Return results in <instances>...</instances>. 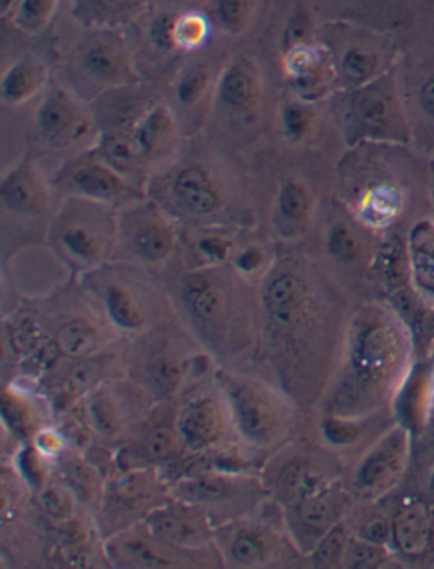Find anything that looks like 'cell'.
Instances as JSON below:
<instances>
[{
	"instance_id": "obj_1",
	"label": "cell",
	"mask_w": 434,
	"mask_h": 569,
	"mask_svg": "<svg viewBox=\"0 0 434 569\" xmlns=\"http://www.w3.org/2000/svg\"><path fill=\"white\" fill-rule=\"evenodd\" d=\"M259 356L299 408H317L345 336V310L314 263L282 256L259 288Z\"/></svg>"
},
{
	"instance_id": "obj_2",
	"label": "cell",
	"mask_w": 434,
	"mask_h": 569,
	"mask_svg": "<svg viewBox=\"0 0 434 569\" xmlns=\"http://www.w3.org/2000/svg\"><path fill=\"white\" fill-rule=\"evenodd\" d=\"M411 340L401 318L382 305H363L346 321L321 417L365 423L384 410L410 376Z\"/></svg>"
},
{
	"instance_id": "obj_3",
	"label": "cell",
	"mask_w": 434,
	"mask_h": 569,
	"mask_svg": "<svg viewBox=\"0 0 434 569\" xmlns=\"http://www.w3.org/2000/svg\"><path fill=\"white\" fill-rule=\"evenodd\" d=\"M226 263H205L185 272L176 286L180 318L205 356L221 368L240 369L259 356V292Z\"/></svg>"
},
{
	"instance_id": "obj_4",
	"label": "cell",
	"mask_w": 434,
	"mask_h": 569,
	"mask_svg": "<svg viewBox=\"0 0 434 569\" xmlns=\"http://www.w3.org/2000/svg\"><path fill=\"white\" fill-rule=\"evenodd\" d=\"M212 381L230 408L234 432L248 451L272 452L285 446L297 422L299 407L269 378L243 369H212Z\"/></svg>"
},
{
	"instance_id": "obj_5",
	"label": "cell",
	"mask_w": 434,
	"mask_h": 569,
	"mask_svg": "<svg viewBox=\"0 0 434 569\" xmlns=\"http://www.w3.org/2000/svg\"><path fill=\"white\" fill-rule=\"evenodd\" d=\"M122 353V375L143 388L157 405L182 393L198 362L208 357L185 325L175 327L169 321L130 339Z\"/></svg>"
},
{
	"instance_id": "obj_6",
	"label": "cell",
	"mask_w": 434,
	"mask_h": 569,
	"mask_svg": "<svg viewBox=\"0 0 434 569\" xmlns=\"http://www.w3.org/2000/svg\"><path fill=\"white\" fill-rule=\"evenodd\" d=\"M48 246L69 271L89 274L118 252V209L65 198L48 223Z\"/></svg>"
},
{
	"instance_id": "obj_7",
	"label": "cell",
	"mask_w": 434,
	"mask_h": 569,
	"mask_svg": "<svg viewBox=\"0 0 434 569\" xmlns=\"http://www.w3.org/2000/svg\"><path fill=\"white\" fill-rule=\"evenodd\" d=\"M82 281L95 311L118 337L134 339L165 321L162 296L134 263H105Z\"/></svg>"
},
{
	"instance_id": "obj_8",
	"label": "cell",
	"mask_w": 434,
	"mask_h": 569,
	"mask_svg": "<svg viewBox=\"0 0 434 569\" xmlns=\"http://www.w3.org/2000/svg\"><path fill=\"white\" fill-rule=\"evenodd\" d=\"M147 189L148 198L185 223H215L230 208V192L208 163H179L148 182Z\"/></svg>"
},
{
	"instance_id": "obj_9",
	"label": "cell",
	"mask_w": 434,
	"mask_h": 569,
	"mask_svg": "<svg viewBox=\"0 0 434 569\" xmlns=\"http://www.w3.org/2000/svg\"><path fill=\"white\" fill-rule=\"evenodd\" d=\"M170 493L202 508L218 527L259 510L266 488L263 479L250 472L212 468L183 475Z\"/></svg>"
},
{
	"instance_id": "obj_10",
	"label": "cell",
	"mask_w": 434,
	"mask_h": 569,
	"mask_svg": "<svg viewBox=\"0 0 434 569\" xmlns=\"http://www.w3.org/2000/svg\"><path fill=\"white\" fill-rule=\"evenodd\" d=\"M83 418L89 432L104 443L133 440L154 408L143 388L127 376L102 381L82 400Z\"/></svg>"
},
{
	"instance_id": "obj_11",
	"label": "cell",
	"mask_w": 434,
	"mask_h": 569,
	"mask_svg": "<svg viewBox=\"0 0 434 569\" xmlns=\"http://www.w3.org/2000/svg\"><path fill=\"white\" fill-rule=\"evenodd\" d=\"M170 495L157 468L118 469L105 479L101 503L95 510V530L102 541L141 522Z\"/></svg>"
},
{
	"instance_id": "obj_12",
	"label": "cell",
	"mask_w": 434,
	"mask_h": 569,
	"mask_svg": "<svg viewBox=\"0 0 434 569\" xmlns=\"http://www.w3.org/2000/svg\"><path fill=\"white\" fill-rule=\"evenodd\" d=\"M214 546L223 566L231 568H270L284 558H304L292 545L284 522L276 526L259 510L215 527Z\"/></svg>"
},
{
	"instance_id": "obj_13",
	"label": "cell",
	"mask_w": 434,
	"mask_h": 569,
	"mask_svg": "<svg viewBox=\"0 0 434 569\" xmlns=\"http://www.w3.org/2000/svg\"><path fill=\"white\" fill-rule=\"evenodd\" d=\"M175 426L183 451L194 458L220 455L240 443L230 408L212 378L211 386L192 389L176 405Z\"/></svg>"
},
{
	"instance_id": "obj_14",
	"label": "cell",
	"mask_w": 434,
	"mask_h": 569,
	"mask_svg": "<svg viewBox=\"0 0 434 569\" xmlns=\"http://www.w3.org/2000/svg\"><path fill=\"white\" fill-rule=\"evenodd\" d=\"M176 246L175 220L153 199L147 196L118 209V252L127 257L124 262L160 267L172 259Z\"/></svg>"
},
{
	"instance_id": "obj_15",
	"label": "cell",
	"mask_w": 434,
	"mask_h": 569,
	"mask_svg": "<svg viewBox=\"0 0 434 569\" xmlns=\"http://www.w3.org/2000/svg\"><path fill=\"white\" fill-rule=\"evenodd\" d=\"M336 462L320 447L282 446L263 478L273 503L287 507L337 483Z\"/></svg>"
},
{
	"instance_id": "obj_16",
	"label": "cell",
	"mask_w": 434,
	"mask_h": 569,
	"mask_svg": "<svg viewBox=\"0 0 434 569\" xmlns=\"http://www.w3.org/2000/svg\"><path fill=\"white\" fill-rule=\"evenodd\" d=\"M341 108V123L350 144L363 140H401L406 134L394 83L387 76L350 89Z\"/></svg>"
},
{
	"instance_id": "obj_17",
	"label": "cell",
	"mask_w": 434,
	"mask_h": 569,
	"mask_svg": "<svg viewBox=\"0 0 434 569\" xmlns=\"http://www.w3.org/2000/svg\"><path fill=\"white\" fill-rule=\"evenodd\" d=\"M51 189L63 198L87 199L114 209L147 198L143 188L124 179L104 160L99 159L90 148L80 156L67 160L54 172Z\"/></svg>"
},
{
	"instance_id": "obj_18",
	"label": "cell",
	"mask_w": 434,
	"mask_h": 569,
	"mask_svg": "<svg viewBox=\"0 0 434 569\" xmlns=\"http://www.w3.org/2000/svg\"><path fill=\"white\" fill-rule=\"evenodd\" d=\"M102 551L109 565L124 569L199 568L211 566L201 558L221 559L218 549L194 552L176 548L151 532L143 520L104 539Z\"/></svg>"
},
{
	"instance_id": "obj_19",
	"label": "cell",
	"mask_w": 434,
	"mask_h": 569,
	"mask_svg": "<svg viewBox=\"0 0 434 569\" xmlns=\"http://www.w3.org/2000/svg\"><path fill=\"white\" fill-rule=\"evenodd\" d=\"M73 67L83 82L99 89H127L140 82L133 58L118 29L95 28L80 41Z\"/></svg>"
},
{
	"instance_id": "obj_20",
	"label": "cell",
	"mask_w": 434,
	"mask_h": 569,
	"mask_svg": "<svg viewBox=\"0 0 434 569\" xmlns=\"http://www.w3.org/2000/svg\"><path fill=\"white\" fill-rule=\"evenodd\" d=\"M34 130L44 147L51 150H69L85 141L94 144L99 131L77 96L61 86H51L44 92L34 114Z\"/></svg>"
},
{
	"instance_id": "obj_21",
	"label": "cell",
	"mask_w": 434,
	"mask_h": 569,
	"mask_svg": "<svg viewBox=\"0 0 434 569\" xmlns=\"http://www.w3.org/2000/svg\"><path fill=\"white\" fill-rule=\"evenodd\" d=\"M410 452V430L394 427L381 437L356 465L350 483V493L365 503H375L394 490Z\"/></svg>"
},
{
	"instance_id": "obj_22",
	"label": "cell",
	"mask_w": 434,
	"mask_h": 569,
	"mask_svg": "<svg viewBox=\"0 0 434 569\" xmlns=\"http://www.w3.org/2000/svg\"><path fill=\"white\" fill-rule=\"evenodd\" d=\"M281 510L287 536L305 559L336 523L346 519L349 491L337 481L333 487L282 507Z\"/></svg>"
},
{
	"instance_id": "obj_23",
	"label": "cell",
	"mask_w": 434,
	"mask_h": 569,
	"mask_svg": "<svg viewBox=\"0 0 434 569\" xmlns=\"http://www.w3.org/2000/svg\"><path fill=\"white\" fill-rule=\"evenodd\" d=\"M143 522L163 541L185 551L204 552L215 549V526L211 517L202 508L180 500L172 493L157 505Z\"/></svg>"
},
{
	"instance_id": "obj_24",
	"label": "cell",
	"mask_w": 434,
	"mask_h": 569,
	"mask_svg": "<svg viewBox=\"0 0 434 569\" xmlns=\"http://www.w3.org/2000/svg\"><path fill=\"white\" fill-rule=\"evenodd\" d=\"M51 191L31 157L26 156L0 181V208L8 217L40 220L51 213Z\"/></svg>"
},
{
	"instance_id": "obj_25",
	"label": "cell",
	"mask_w": 434,
	"mask_h": 569,
	"mask_svg": "<svg viewBox=\"0 0 434 569\" xmlns=\"http://www.w3.org/2000/svg\"><path fill=\"white\" fill-rule=\"evenodd\" d=\"M114 339H118V336L112 332L98 311L92 317L70 315V317L60 318L53 325L50 336L58 356L65 357L72 362L82 361L87 357L109 349L114 343Z\"/></svg>"
},
{
	"instance_id": "obj_26",
	"label": "cell",
	"mask_w": 434,
	"mask_h": 569,
	"mask_svg": "<svg viewBox=\"0 0 434 569\" xmlns=\"http://www.w3.org/2000/svg\"><path fill=\"white\" fill-rule=\"evenodd\" d=\"M215 104L228 114L246 116L262 98V76L255 60L238 54L226 63L215 82Z\"/></svg>"
},
{
	"instance_id": "obj_27",
	"label": "cell",
	"mask_w": 434,
	"mask_h": 569,
	"mask_svg": "<svg viewBox=\"0 0 434 569\" xmlns=\"http://www.w3.org/2000/svg\"><path fill=\"white\" fill-rule=\"evenodd\" d=\"M157 408V405H154ZM151 411L137 447L131 449V461H138L137 468H162L175 465L185 451L175 426V408L172 415H159Z\"/></svg>"
},
{
	"instance_id": "obj_28",
	"label": "cell",
	"mask_w": 434,
	"mask_h": 569,
	"mask_svg": "<svg viewBox=\"0 0 434 569\" xmlns=\"http://www.w3.org/2000/svg\"><path fill=\"white\" fill-rule=\"evenodd\" d=\"M316 196L301 179L289 177L276 189L273 198L272 223L282 238L301 237L313 223Z\"/></svg>"
},
{
	"instance_id": "obj_29",
	"label": "cell",
	"mask_w": 434,
	"mask_h": 569,
	"mask_svg": "<svg viewBox=\"0 0 434 569\" xmlns=\"http://www.w3.org/2000/svg\"><path fill=\"white\" fill-rule=\"evenodd\" d=\"M90 150L133 184L143 188V182L150 181L147 177V169L150 166L138 150L133 138V124L102 128Z\"/></svg>"
},
{
	"instance_id": "obj_30",
	"label": "cell",
	"mask_w": 434,
	"mask_h": 569,
	"mask_svg": "<svg viewBox=\"0 0 434 569\" xmlns=\"http://www.w3.org/2000/svg\"><path fill=\"white\" fill-rule=\"evenodd\" d=\"M133 138L148 166L172 156L179 144V124L172 109L166 104L148 108L134 121Z\"/></svg>"
},
{
	"instance_id": "obj_31",
	"label": "cell",
	"mask_w": 434,
	"mask_h": 569,
	"mask_svg": "<svg viewBox=\"0 0 434 569\" xmlns=\"http://www.w3.org/2000/svg\"><path fill=\"white\" fill-rule=\"evenodd\" d=\"M48 83V69L40 58L24 54L6 70L0 80V101L9 108L26 104L43 92Z\"/></svg>"
},
{
	"instance_id": "obj_32",
	"label": "cell",
	"mask_w": 434,
	"mask_h": 569,
	"mask_svg": "<svg viewBox=\"0 0 434 569\" xmlns=\"http://www.w3.org/2000/svg\"><path fill=\"white\" fill-rule=\"evenodd\" d=\"M115 356L112 350L105 349L95 356L87 357L82 361L73 362L72 369L67 372L63 389L58 400L61 408L72 407L77 401H82L92 389L98 388L102 381L111 378V368L114 366Z\"/></svg>"
},
{
	"instance_id": "obj_33",
	"label": "cell",
	"mask_w": 434,
	"mask_h": 569,
	"mask_svg": "<svg viewBox=\"0 0 434 569\" xmlns=\"http://www.w3.org/2000/svg\"><path fill=\"white\" fill-rule=\"evenodd\" d=\"M54 461V475L72 488L83 508H92L95 513L105 485V479L101 478L95 466L83 461L75 452H69V449Z\"/></svg>"
},
{
	"instance_id": "obj_34",
	"label": "cell",
	"mask_w": 434,
	"mask_h": 569,
	"mask_svg": "<svg viewBox=\"0 0 434 569\" xmlns=\"http://www.w3.org/2000/svg\"><path fill=\"white\" fill-rule=\"evenodd\" d=\"M151 0H73V16L87 28L118 29L147 11Z\"/></svg>"
},
{
	"instance_id": "obj_35",
	"label": "cell",
	"mask_w": 434,
	"mask_h": 569,
	"mask_svg": "<svg viewBox=\"0 0 434 569\" xmlns=\"http://www.w3.org/2000/svg\"><path fill=\"white\" fill-rule=\"evenodd\" d=\"M430 513L423 501H410L398 510L392 523V536L402 555L420 558L430 542Z\"/></svg>"
},
{
	"instance_id": "obj_36",
	"label": "cell",
	"mask_w": 434,
	"mask_h": 569,
	"mask_svg": "<svg viewBox=\"0 0 434 569\" xmlns=\"http://www.w3.org/2000/svg\"><path fill=\"white\" fill-rule=\"evenodd\" d=\"M411 274L417 291L434 303V227L417 224L410 237Z\"/></svg>"
},
{
	"instance_id": "obj_37",
	"label": "cell",
	"mask_w": 434,
	"mask_h": 569,
	"mask_svg": "<svg viewBox=\"0 0 434 569\" xmlns=\"http://www.w3.org/2000/svg\"><path fill=\"white\" fill-rule=\"evenodd\" d=\"M337 83L345 89H356L365 83L374 82L382 76V58L374 48L352 44L341 53L336 66Z\"/></svg>"
},
{
	"instance_id": "obj_38",
	"label": "cell",
	"mask_w": 434,
	"mask_h": 569,
	"mask_svg": "<svg viewBox=\"0 0 434 569\" xmlns=\"http://www.w3.org/2000/svg\"><path fill=\"white\" fill-rule=\"evenodd\" d=\"M38 503L41 512L54 526H69L79 516V498L69 485L63 483L57 475L50 476L38 490Z\"/></svg>"
},
{
	"instance_id": "obj_39",
	"label": "cell",
	"mask_w": 434,
	"mask_h": 569,
	"mask_svg": "<svg viewBox=\"0 0 434 569\" xmlns=\"http://www.w3.org/2000/svg\"><path fill=\"white\" fill-rule=\"evenodd\" d=\"M212 28L238 37L244 33L253 18V0H209L204 9Z\"/></svg>"
},
{
	"instance_id": "obj_40",
	"label": "cell",
	"mask_w": 434,
	"mask_h": 569,
	"mask_svg": "<svg viewBox=\"0 0 434 569\" xmlns=\"http://www.w3.org/2000/svg\"><path fill=\"white\" fill-rule=\"evenodd\" d=\"M317 123V112L314 104L291 99L284 102L279 114L282 134L289 143H302L314 133Z\"/></svg>"
},
{
	"instance_id": "obj_41",
	"label": "cell",
	"mask_w": 434,
	"mask_h": 569,
	"mask_svg": "<svg viewBox=\"0 0 434 569\" xmlns=\"http://www.w3.org/2000/svg\"><path fill=\"white\" fill-rule=\"evenodd\" d=\"M350 537H352V532H350L346 519L341 520L321 539L320 545L305 559H311V565L314 568H341L346 548H349Z\"/></svg>"
},
{
	"instance_id": "obj_42",
	"label": "cell",
	"mask_w": 434,
	"mask_h": 569,
	"mask_svg": "<svg viewBox=\"0 0 434 569\" xmlns=\"http://www.w3.org/2000/svg\"><path fill=\"white\" fill-rule=\"evenodd\" d=\"M58 0H19L12 12V24L26 34L47 29L57 12Z\"/></svg>"
},
{
	"instance_id": "obj_43",
	"label": "cell",
	"mask_w": 434,
	"mask_h": 569,
	"mask_svg": "<svg viewBox=\"0 0 434 569\" xmlns=\"http://www.w3.org/2000/svg\"><path fill=\"white\" fill-rule=\"evenodd\" d=\"M330 60L331 58L327 57L326 51L317 47V44H299V47L285 51L282 69H284L289 82H294V80L313 73L314 70L320 69Z\"/></svg>"
},
{
	"instance_id": "obj_44",
	"label": "cell",
	"mask_w": 434,
	"mask_h": 569,
	"mask_svg": "<svg viewBox=\"0 0 434 569\" xmlns=\"http://www.w3.org/2000/svg\"><path fill=\"white\" fill-rule=\"evenodd\" d=\"M362 240L350 224L336 221L327 228L326 252L337 262H355L362 256Z\"/></svg>"
},
{
	"instance_id": "obj_45",
	"label": "cell",
	"mask_w": 434,
	"mask_h": 569,
	"mask_svg": "<svg viewBox=\"0 0 434 569\" xmlns=\"http://www.w3.org/2000/svg\"><path fill=\"white\" fill-rule=\"evenodd\" d=\"M211 82L212 77L209 67L204 66V63H194L176 80V101L182 106H188V108L198 104L208 94Z\"/></svg>"
},
{
	"instance_id": "obj_46",
	"label": "cell",
	"mask_w": 434,
	"mask_h": 569,
	"mask_svg": "<svg viewBox=\"0 0 434 569\" xmlns=\"http://www.w3.org/2000/svg\"><path fill=\"white\" fill-rule=\"evenodd\" d=\"M211 31V22L201 12H185L176 16L175 21V48L192 51L201 48L208 40Z\"/></svg>"
},
{
	"instance_id": "obj_47",
	"label": "cell",
	"mask_w": 434,
	"mask_h": 569,
	"mask_svg": "<svg viewBox=\"0 0 434 569\" xmlns=\"http://www.w3.org/2000/svg\"><path fill=\"white\" fill-rule=\"evenodd\" d=\"M384 558V546L363 541L352 533L341 568H375Z\"/></svg>"
},
{
	"instance_id": "obj_48",
	"label": "cell",
	"mask_w": 434,
	"mask_h": 569,
	"mask_svg": "<svg viewBox=\"0 0 434 569\" xmlns=\"http://www.w3.org/2000/svg\"><path fill=\"white\" fill-rule=\"evenodd\" d=\"M313 19L309 16L307 9L299 6L291 18L285 22L284 33H282V53L291 50V48L299 47V44L313 43Z\"/></svg>"
},
{
	"instance_id": "obj_49",
	"label": "cell",
	"mask_w": 434,
	"mask_h": 569,
	"mask_svg": "<svg viewBox=\"0 0 434 569\" xmlns=\"http://www.w3.org/2000/svg\"><path fill=\"white\" fill-rule=\"evenodd\" d=\"M234 269H236L240 274H243L244 278H250V276H255L256 272L263 271L265 272L269 269L270 262L266 253L263 252L262 247L250 246L241 249L236 256L231 260Z\"/></svg>"
},
{
	"instance_id": "obj_50",
	"label": "cell",
	"mask_w": 434,
	"mask_h": 569,
	"mask_svg": "<svg viewBox=\"0 0 434 569\" xmlns=\"http://www.w3.org/2000/svg\"><path fill=\"white\" fill-rule=\"evenodd\" d=\"M31 443L37 447L41 455L50 459H57L58 456L63 455V452L69 449V447H67L65 436L58 432L54 427H41V429L34 433L33 442Z\"/></svg>"
},
{
	"instance_id": "obj_51",
	"label": "cell",
	"mask_w": 434,
	"mask_h": 569,
	"mask_svg": "<svg viewBox=\"0 0 434 569\" xmlns=\"http://www.w3.org/2000/svg\"><path fill=\"white\" fill-rule=\"evenodd\" d=\"M198 249L208 263H226L233 252V242L221 234H205L199 240Z\"/></svg>"
},
{
	"instance_id": "obj_52",
	"label": "cell",
	"mask_w": 434,
	"mask_h": 569,
	"mask_svg": "<svg viewBox=\"0 0 434 569\" xmlns=\"http://www.w3.org/2000/svg\"><path fill=\"white\" fill-rule=\"evenodd\" d=\"M175 21L176 16L162 14L159 18L154 19L153 24H151L150 37L153 40V43L157 47L162 48V50H170V48H175Z\"/></svg>"
},
{
	"instance_id": "obj_53",
	"label": "cell",
	"mask_w": 434,
	"mask_h": 569,
	"mask_svg": "<svg viewBox=\"0 0 434 569\" xmlns=\"http://www.w3.org/2000/svg\"><path fill=\"white\" fill-rule=\"evenodd\" d=\"M420 104L423 109L424 114L434 121V77L421 86L420 91Z\"/></svg>"
}]
</instances>
